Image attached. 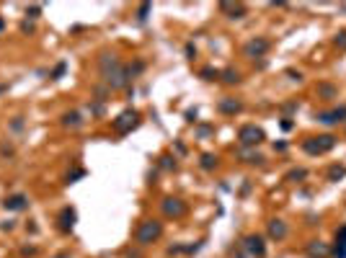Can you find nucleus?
<instances>
[{
  "label": "nucleus",
  "instance_id": "ea45409f",
  "mask_svg": "<svg viewBox=\"0 0 346 258\" xmlns=\"http://www.w3.org/2000/svg\"><path fill=\"white\" fill-rule=\"evenodd\" d=\"M13 227H16V222H13V219H5V222H0V230H3V233H11Z\"/></svg>",
  "mask_w": 346,
  "mask_h": 258
},
{
  "label": "nucleus",
  "instance_id": "ddd939ff",
  "mask_svg": "<svg viewBox=\"0 0 346 258\" xmlns=\"http://www.w3.org/2000/svg\"><path fill=\"white\" fill-rule=\"evenodd\" d=\"M217 111L220 114H225V116H235V114H240L243 111V104L238 98H220V104H217Z\"/></svg>",
  "mask_w": 346,
  "mask_h": 258
},
{
  "label": "nucleus",
  "instance_id": "4468645a",
  "mask_svg": "<svg viewBox=\"0 0 346 258\" xmlns=\"http://www.w3.org/2000/svg\"><path fill=\"white\" fill-rule=\"evenodd\" d=\"M220 11L230 18V21H240V18H245V13H248V8L243 3H220Z\"/></svg>",
  "mask_w": 346,
  "mask_h": 258
},
{
  "label": "nucleus",
  "instance_id": "6ab92c4d",
  "mask_svg": "<svg viewBox=\"0 0 346 258\" xmlns=\"http://www.w3.org/2000/svg\"><path fill=\"white\" fill-rule=\"evenodd\" d=\"M65 72H67V62H65V60H60V62L52 67L49 80H62V78H65Z\"/></svg>",
  "mask_w": 346,
  "mask_h": 258
},
{
  "label": "nucleus",
  "instance_id": "09e8293b",
  "mask_svg": "<svg viewBox=\"0 0 346 258\" xmlns=\"http://www.w3.org/2000/svg\"><path fill=\"white\" fill-rule=\"evenodd\" d=\"M3 26H5V21H3V18H0V31H3Z\"/></svg>",
  "mask_w": 346,
  "mask_h": 258
},
{
  "label": "nucleus",
  "instance_id": "a878e982",
  "mask_svg": "<svg viewBox=\"0 0 346 258\" xmlns=\"http://www.w3.org/2000/svg\"><path fill=\"white\" fill-rule=\"evenodd\" d=\"M142 70H145V62H142V60H134L132 64H127V72H130V80H132L134 75H140Z\"/></svg>",
  "mask_w": 346,
  "mask_h": 258
},
{
  "label": "nucleus",
  "instance_id": "58836bf2",
  "mask_svg": "<svg viewBox=\"0 0 346 258\" xmlns=\"http://www.w3.org/2000/svg\"><path fill=\"white\" fill-rule=\"evenodd\" d=\"M178 253H186V245H171L168 248V256H178Z\"/></svg>",
  "mask_w": 346,
  "mask_h": 258
},
{
  "label": "nucleus",
  "instance_id": "b1692460",
  "mask_svg": "<svg viewBox=\"0 0 346 258\" xmlns=\"http://www.w3.org/2000/svg\"><path fill=\"white\" fill-rule=\"evenodd\" d=\"M346 176V168L344 165H331L328 168V181H339V178H344Z\"/></svg>",
  "mask_w": 346,
  "mask_h": 258
},
{
  "label": "nucleus",
  "instance_id": "a18cd8bd",
  "mask_svg": "<svg viewBox=\"0 0 346 258\" xmlns=\"http://www.w3.org/2000/svg\"><path fill=\"white\" fill-rule=\"evenodd\" d=\"M274 150H279V152H284V150H287V142H274Z\"/></svg>",
  "mask_w": 346,
  "mask_h": 258
},
{
  "label": "nucleus",
  "instance_id": "9b49d317",
  "mask_svg": "<svg viewBox=\"0 0 346 258\" xmlns=\"http://www.w3.org/2000/svg\"><path fill=\"white\" fill-rule=\"evenodd\" d=\"M29 196L26 194H11V196H5L3 199V209L8 212H23V209H29Z\"/></svg>",
  "mask_w": 346,
  "mask_h": 258
},
{
  "label": "nucleus",
  "instance_id": "de8ad7c7",
  "mask_svg": "<svg viewBox=\"0 0 346 258\" xmlns=\"http://www.w3.org/2000/svg\"><path fill=\"white\" fill-rule=\"evenodd\" d=\"M54 258H72V256H70L67 251H62V253H57V256H54Z\"/></svg>",
  "mask_w": 346,
  "mask_h": 258
},
{
  "label": "nucleus",
  "instance_id": "e433bc0d",
  "mask_svg": "<svg viewBox=\"0 0 346 258\" xmlns=\"http://www.w3.org/2000/svg\"><path fill=\"white\" fill-rule=\"evenodd\" d=\"M26 127V122H23V116H16L13 119V122H11V129H13V132H21V129Z\"/></svg>",
  "mask_w": 346,
  "mask_h": 258
},
{
  "label": "nucleus",
  "instance_id": "cd10ccee",
  "mask_svg": "<svg viewBox=\"0 0 346 258\" xmlns=\"http://www.w3.org/2000/svg\"><path fill=\"white\" fill-rule=\"evenodd\" d=\"M42 16V5L39 3H34V5H26V18L29 21H36V18Z\"/></svg>",
  "mask_w": 346,
  "mask_h": 258
},
{
  "label": "nucleus",
  "instance_id": "473e14b6",
  "mask_svg": "<svg viewBox=\"0 0 346 258\" xmlns=\"http://www.w3.org/2000/svg\"><path fill=\"white\" fill-rule=\"evenodd\" d=\"M331 256L333 258H346V243H336L331 248Z\"/></svg>",
  "mask_w": 346,
  "mask_h": 258
},
{
  "label": "nucleus",
  "instance_id": "37998d69",
  "mask_svg": "<svg viewBox=\"0 0 346 258\" xmlns=\"http://www.w3.org/2000/svg\"><path fill=\"white\" fill-rule=\"evenodd\" d=\"M292 127H295V122H292L289 116H284V122H281V129H284V132H289Z\"/></svg>",
  "mask_w": 346,
  "mask_h": 258
},
{
  "label": "nucleus",
  "instance_id": "6e6552de",
  "mask_svg": "<svg viewBox=\"0 0 346 258\" xmlns=\"http://www.w3.org/2000/svg\"><path fill=\"white\" fill-rule=\"evenodd\" d=\"M269 49H271V42L266 39V36H253L251 42H245L243 54H245V57H251V60H256V57H263Z\"/></svg>",
  "mask_w": 346,
  "mask_h": 258
},
{
  "label": "nucleus",
  "instance_id": "20e7f679",
  "mask_svg": "<svg viewBox=\"0 0 346 258\" xmlns=\"http://www.w3.org/2000/svg\"><path fill=\"white\" fill-rule=\"evenodd\" d=\"M111 127H114L116 134H130L132 129L140 127V111L137 108H124V111L111 122Z\"/></svg>",
  "mask_w": 346,
  "mask_h": 258
},
{
  "label": "nucleus",
  "instance_id": "7ed1b4c3",
  "mask_svg": "<svg viewBox=\"0 0 346 258\" xmlns=\"http://www.w3.org/2000/svg\"><path fill=\"white\" fill-rule=\"evenodd\" d=\"M336 147V137L333 134H318V137H307L303 140V150L307 155H325Z\"/></svg>",
  "mask_w": 346,
  "mask_h": 258
},
{
  "label": "nucleus",
  "instance_id": "39448f33",
  "mask_svg": "<svg viewBox=\"0 0 346 258\" xmlns=\"http://www.w3.org/2000/svg\"><path fill=\"white\" fill-rule=\"evenodd\" d=\"M263 140H266V132H263L261 127H256V124H243V127L238 129V142H240V147H256V145H261Z\"/></svg>",
  "mask_w": 346,
  "mask_h": 258
},
{
  "label": "nucleus",
  "instance_id": "5701e85b",
  "mask_svg": "<svg viewBox=\"0 0 346 258\" xmlns=\"http://www.w3.org/2000/svg\"><path fill=\"white\" fill-rule=\"evenodd\" d=\"M88 108H90V116H104V114H106L104 101H96V98L90 101V106H88Z\"/></svg>",
  "mask_w": 346,
  "mask_h": 258
},
{
  "label": "nucleus",
  "instance_id": "2eb2a0df",
  "mask_svg": "<svg viewBox=\"0 0 346 258\" xmlns=\"http://www.w3.org/2000/svg\"><path fill=\"white\" fill-rule=\"evenodd\" d=\"M305 253L310 258H328L331 256V245L323 243V240H310L307 248H305Z\"/></svg>",
  "mask_w": 346,
  "mask_h": 258
},
{
  "label": "nucleus",
  "instance_id": "f3484780",
  "mask_svg": "<svg viewBox=\"0 0 346 258\" xmlns=\"http://www.w3.org/2000/svg\"><path fill=\"white\" fill-rule=\"evenodd\" d=\"M220 80L225 83V86H238L243 78H240V72L235 67H225V70H220Z\"/></svg>",
  "mask_w": 346,
  "mask_h": 258
},
{
  "label": "nucleus",
  "instance_id": "f257e3e1",
  "mask_svg": "<svg viewBox=\"0 0 346 258\" xmlns=\"http://www.w3.org/2000/svg\"><path fill=\"white\" fill-rule=\"evenodd\" d=\"M98 72H101V80L108 90H122L130 86V72H127V64L116 57L114 52H101L98 54Z\"/></svg>",
  "mask_w": 346,
  "mask_h": 258
},
{
  "label": "nucleus",
  "instance_id": "393cba45",
  "mask_svg": "<svg viewBox=\"0 0 346 258\" xmlns=\"http://www.w3.org/2000/svg\"><path fill=\"white\" fill-rule=\"evenodd\" d=\"M158 165H160L163 171H176V158H171V155H160Z\"/></svg>",
  "mask_w": 346,
  "mask_h": 258
},
{
  "label": "nucleus",
  "instance_id": "412c9836",
  "mask_svg": "<svg viewBox=\"0 0 346 258\" xmlns=\"http://www.w3.org/2000/svg\"><path fill=\"white\" fill-rule=\"evenodd\" d=\"M86 168H72L70 173H65V183H67V186H70V183H78L80 178H86Z\"/></svg>",
  "mask_w": 346,
  "mask_h": 258
},
{
  "label": "nucleus",
  "instance_id": "72a5a7b5",
  "mask_svg": "<svg viewBox=\"0 0 346 258\" xmlns=\"http://www.w3.org/2000/svg\"><path fill=\"white\" fill-rule=\"evenodd\" d=\"M18 253H21L23 258H31V256L39 253V248H36V245H21V251H18Z\"/></svg>",
  "mask_w": 346,
  "mask_h": 258
},
{
  "label": "nucleus",
  "instance_id": "49530a36",
  "mask_svg": "<svg viewBox=\"0 0 346 258\" xmlns=\"http://www.w3.org/2000/svg\"><path fill=\"white\" fill-rule=\"evenodd\" d=\"M8 88H11L8 83H0V96H3V93H8Z\"/></svg>",
  "mask_w": 346,
  "mask_h": 258
},
{
  "label": "nucleus",
  "instance_id": "423d86ee",
  "mask_svg": "<svg viewBox=\"0 0 346 258\" xmlns=\"http://www.w3.org/2000/svg\"><path fill=\"white\" fill-rule=\"evenodd\" d=\"M240 251H245L251 258H266V237L253 233V235H245L243 243L238 245Z\"/></svg>",
  "mask_w": 346,
  "mask_h": 258
},
{
  "label": "nucleus",
  "instance_id": "f03ea898",
  "mask_svg": "<svg viewBox=\"0 0 346 258\" xmlns=\"http://www.w3.org/2000/svg\"><path fill=\"white\" fill-rule=\"evenodd\" d=\"M163 235V222L160 219H145V222H140L137 233H134V240H137V245H152L158 243Z\"/></svg>",
  "mask_w": 346,
  "mask_h": 258
},
{
  "label": "nucleus",
  "instance_id": "7c9ffc66",
  "mask_svg": "<svg viewBox=\"0 0 346 258\" xmlns=\"http://www.w3.org/2000/svg\"><path fill=\"white\" fill-rule=\"evenodd\" d=\"M18 29H21V34H34V31H36V21H29V18H23Z\"/></svg>",
  "mask_w": 346,
  "mask_h": 258
},
{
  "label": "nucleus",
  "instance_id": "aec40b11",
  "mask_svg": "<svg viewBox=\"0 0 346 258\" xmlns=\"http://www.w3.org/2000/svg\"><path fill=\"white\" fill-rule=\"evenodd\" d=\"M199 165H202V171H215V168H217V155L204 152L202 160H199Z\"/></svg>",
  "mask_w": 346,
  "mask_h": 258
},
{
  "label": "nucleus",
  "instance_id": "a211bd4d",
  "mask_svg": "<svg viewBox=\"0 0 346 258\" xmlns=\"http://www.w3.org/2000/svg\"><path fill=\"white\" fill-rule=\"evenodd\" d=\"M318 96L323 101H331V98H339V88L331 86V83H318Z\"/></svg>",
  "mask_w": 346,
  "mask_h": 258
},
{
  "label": "nucleus",
  "instance_id": "0eeeda50",
  "mask_svg": "<svg viewBox=\"0 0 346 258\" xmlns=\"http://www.w3.org/2000/svg\"><path fill=\"white\" fill-rule=\"evenodd\" d=\"M160 212L168 219H181V217L186 215V201L178 199V196H166V199L160 201Z\"/></svg>",
  "mask_w": 346,
  "mask_h": 258
},
{
  "label": "nucleus",
  "instance_id": "dca6fc26",
  "mask_svg": "<svg viewBox=\"0 0 346 258\" xmlns=\"http://www.w3.org/2000/svg\"><path fill=\"white\" fill-rule=\"evenodd\" d=\"M60 124L65 127V129H80L86 124V119H83V114L80 111H65L62 114V119H60Z\"/></svg>",
  "mask_w": 346,
  "mask_h": 258
},
{
  "label": "nucleus",
  "instance_id": "79ce46f5",
  "mask_svg": "<svg viewBox=\"0 0 346 258\" xmlns=\"http://www.w3.org/2000/svg\"><path fill=\"white\" fill-rule=\"evenodd\" d=\"M186 57H189V60H194V57H196V47H194L191 42L186 44Z\"/></svg>",
  "mask_w": 346,
  "mask_h": 258
},
{
  "label": "nucleus",
  "instance_id": "bb28decb",
  "mask_svg": "<svg viewBox=\"0 0 346 258\" xmlns=\"http://www.w3.org/2000/svg\"><path fill=\"white\" fill-rule=\"evenodd\" d=\"M150 11H152V3H142V5L137 8V21L145 23V21H148V16H150Z\"/></svg>",
  "mask_w": 346,
  "mask_h": 258
},
{
  "label": "nucleus",
  "instance_id": "c85d7f7f",
  "mask_svg": "<svg viewBox=\"0 0 346 258\" xmlns=\"http://www.w3.org/2000/svg\"><path fill=\"white\" fill-rule=\"evenodd\" d=\"M240 155H243V158H245V163H256V165H261L263 163V155H259V152H245V150H240Z\"/></svg>",
  "mask_w": 346,
  "mask_h": 258
},
{
  "label": "nucleus",
  "instance_id": "f8f14e48",
  "mask_svg": "<svg viewBox=\"0 0 346 258\" xmlns=\"http://www.w3.org/2000/svg\"><path fill=\"white\" fill-rule=\"evenodd\" d=\"M287 233H289V227H287L284 219H279V217L269 219V225H266V235L271 237V240H284Z\"/></svg>",
  "mask_w": 346,
  "mask_h": 258
},
{
  "label": "nucleus",
  "instance_id": "9d476101",
  "mask_svg": "<svg viewBox=\"0 0 346 258\" xmlns=\"http://www.w3.org/2000/svg\"><path fill=\"white\" fill-rule=\"evenodd\" d=\"M315 119L325 127H333V124H341L346 122V106H339V108H331V111H321L315 114Z\"/></svg>",
  "mask_w": 346,
  "mask_h": 258
},
{
  "label": "nucleus",
  "instance_id": "c9c22d12",
  "mask_svg": "<svg viewBox=\"0 0 346 258\" xmlns=\"http://www.w3.org/2000/svg\"><path fill=\"white\" fill-rule=\"evenodd\" d=\"M0 155H3V158H13V155H16V147H13V145H0Z\"/></svg>",
  "mask_w": 346,
  "mask_h": 258
},
{
  "label": "nucleus",
  "instance_id": "f704fd0d",
  "mask_svg": "<svg viewBox=\"0 0 346 258\" xmlns=\"http://www.w3.org/2000/svg\"><path fill=\"white\" fill-rule=\"evenodd\" d=\"M333 44H336L339 49H346V29H344V31H339V34L333 36Z\"/></svg>",
  "mask_w": 346,
  "mask_h": 258
},
{
  "label": "nucleus",
  "instance_id": "2f4dec72",
  "mask_svg": "<svg viewBox=\"0 0 346 258\" xmlns=\"http://www.w3.org/2000/svg\"><path fill=\"white\" fill-rule=\"evenodd\" d=\"M108 93H111V90H108L106 86H96L93 88V96H96V101H104V104H106V96Z\"/></svg>",
  "mask_w": 346,
  "mask_h": 258
},
{
  "label": "nucleus",
  "instance_id": "4be33fe9",
  "mask_svg": "<svg viewBox=\"0 0 346 258\" xmlns=\"http://www.w3.org/2000/svg\"><path fill=\"white\" fill-rule=\"evenodd\" d=\"M199 78L207 80V83L220 80V70H217V67H202V70H199Z\"/></svg>",
  "mask_w": 346,
  "mask_h": 258
},
{
  "label": "nucleus",
  "instance_id": "1a4fd4ad",
  "mask_svg": "<svg viewBox=\"0 0 346 258\" xmlns=\"http://www.w3.org/2000/svg\"><path fill=\"white\" fill-rule=\"evenodd\" d=\"M75 222H78V209L75 207H62L60 215H57V227L62 230V233H72L75 230Z\"/></svg>",
  "mask_w": 346,
  "mask_h": 258
},
{
  "label": "nucleus",
  "instance_id": "c03bdc74",
  "mask_svg": "<svg viewBox=\"0 0 346 258\" xmlns=\"http://www.w3.org/2000/svg\"><path fill=\"white\" fill-rule=\"evenodd\" d=\"M287 75L292 80H303V72H295V70H287Z\"/></svg>",
  "mask_w": 346,
  "mask_h": 258
},
{
  "label": "nucleus",
  "instance_id": "4c0bfd02",
  "mask_svg": "<svg viewBox=\"0 0 346 258\" xmlns=\"http://www.w3.org/2000/svg\"><path fill=\"white\" fill-rule=\"evenodd\" d=\"M336 243H346V225H341L336 230Z\"/></svg>",
  "mask_w": 346,
  "mask_h": 258
},
{
  "label": "nucleus",
  "instance_id": "a19ab883",
  "mask_svg": "<svg viewBox=\"0 0 346 258\" xmlns=\"http://www.w3.org/2000/svg\"><path fill=\"white\" fill-rule=\"evenodd\" d=\"M196 116H199L196 108H189V111H186V122H189V124H196Z\"/></svg>",
  "mask_w": 346,
  "mask_h": 258
},
{
  "label": "nucleus",
  "instance_id": "c756f323",
  "mask_svg": "<svg viewBox=\"0 0 346 258\" xmlns=\"http://www.w3.org/2000/svg\"><path fill=\"white\" fill-rule=\"evenodd\" d=\"M303 178H307V171L305 168H295V171L287 173V181H303Z\"/></svg>",
  "mask_w": 346,
  "mask_h": 258
}]
</instances>
